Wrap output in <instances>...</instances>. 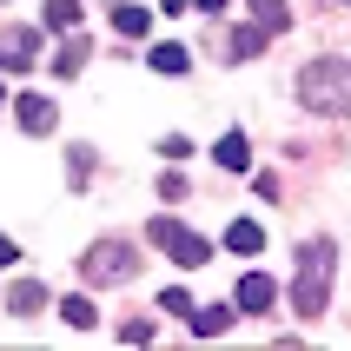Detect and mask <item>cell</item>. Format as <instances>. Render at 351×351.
I'll return each mask as SVG.
<instances>
[{
  "mask_svg": "<svg viewBox=\"0 0 351 351\" xmlns=\"http://www.w3.org/2000/svg\"><path fill=\"white\" fill-rule=\"evenodd\" d=\"M213 159L226 166V173H245V166H252V146H245V133H226V139L213 146Z\"/></svg>",
  "mask_w": 351,
  "mask_h": 351,
  "instance_id": "ba28073f",
  "label": "cell"
},
{
  "mask_svg": "<svg viewBox=\"0 0 351 351\" xmlns=\"http://www.w3.org/2000/svg\"><path fill=\"white\" fill-rule=\"evenodd\" d=\"M232 318H239V305H206V312H193V338H219Z\"/></svg>",
  "mask_w": 351,
  "mask_h": 351,
  "instance_id": "9c48e42d",
  "label": "cell"
},
{
  "mask_svg": "<svg viewBox=\"0 0 351 351\" xmlns=\"http://www.w3.org/2000/svg\"><path fill=\"white\" fill-rule=\"evenodd\" d=\"M86 53H93V40L73 27V34H66V47H60V60H53V73H80V66H86Z\"/></svg>",
  "mask_w": 351,
  "mask_h": 351,
  "instance_id": "30bf717a",
  "label": "cell"
},
{
  "mask_svg": "<svg viewBox=\"0 0 351 351\" xmlns=\"http://www.w3.org/2000/svg\"><path fill=\"white\" fill-rule=\"evenodd\" d=\"M332 239H305L298 245V292H292V305L305 318H318L325 312V298H332Z\"/></svg>",
  "mask_w": 351,
  "mask_h": 351,
  "instance_id": "7a4b0ae2",
  "label": "cell"
},
{
  "mask_svg": "<svg viewBox=\"0 0 351 351\" xmlns=\"http://www.w3.org/2000/svg\"><path fill=\"white\" fill-rule=\"evenodd\" d=\"M113 27H119L126 40H139L146 27H153V14H146V7H113Z\"/></svg>",
  "mask_w": 351,
  "mask_h": 351,
  "instance_id": "2e32d148",
  "label": "cell"
},
{
  "mask_svg": "<svg viewBox=\"0 0 351 351\" xmlns=\"http://www.w3.org/2000/svg\"><path fill=\"white\" fill-rule=\"evenodd\" d=\"M0 99H7V86H0Z\"/></svg>",
  "mask_w": 351,
  "mask_h": 351,
  "instance_id": "603a6c76",
  "label": "cell"
},
{
  "mask_svg": "<svg viewBox=\"0 0 351 351\" xmlns=\"http://www.w3.org/2000/svg\"><path fill=\"white\" fill-rule=\"evenodd\" d=\"M14 119H20L34 139H47V133L60 126V113H53V99H47V93H20V99H14Z\"/></svg>",
  "mask_w": 351,
  "mask_h": 351,
  "instance_id": "8992f818",
  "label": "cell"
},
{
  "mask_svg": "<svg viewBox=\"0 0 351 351\" xmlns=\"http://www.w3.org/2000/svg\"><path fill=\"white\" fill-rule=\"evenodd\" d=\"M119 345H153V325L133 318V325H119Z\"/></svg>",
  "mask_w": 351,
  "mask_h": 351,
  "instance_id": "ffe728a7",
  "label": "cell"
},
{
  "mask_svg": "<svg viewBox=\"0 0 351 351\" xmlns=\"http://www.w3.org/2000/svg\"><path fill=\"white\" fill-rule=\"evenodd\" d=\"M60 318H66V325H73V332H93V325H99V312H93V298H66V305H60Z\"/></svg>",
  "mask_w": 351,
  "mask_h": 351,
  "instance_id": "5bb4252c",
  "label": "cell"
},
{
  "mask_svg": "<svg viewBox=\"0 0 351 351\" xmlns=\"http://www.w3.org/2000/svg\"><path fill=\"white\" fill-rule=\"evenodd\" d=\"M153 245H166L173 265H206V258H213V239H199L193 226H179V219H153Z\"/></svg>",
  "mask_w": 351,
  "mask_h": 351,
  "instance_id": "3957f363",
  "label": "cell"
},
{
  "mask_svg": "<svg viewBox=\"0 0 351 351\" xmlns=\"http://www.w3.org/2000/svg\"><path fill=\"white\" fill-rule=\"evenodd\" d=\"M47 27H53V34H73L80 27V0H47Z\"/></svg>",
  "mask_w": 351,
  "mask_h": 351,
  "instance_id": "9a60e30c",
  "label": "cell"
},
{
  "mask_svg": "<svg viewBox=\"0 0 351 351\" xmlns=\"http://www.w3.org/2000/svg\"><path fill=\"white\" fill-rule=\"evenodd\" d=\"M272 298L278 292H272V278H265V272H245V278H239V312L258 318V312H272Z\"/></svg>",
  "mask_w": 351,
  "mask_h": 351,
  "instance_id": "52a82bcc",
  "label": "cell"
},
{
  "mask_svg": "<svg viewBox=\"0 0 351 351\" xmlns=\"http://www.w3.org/2000/svg\"><path fill=\"white\" fill-rule=\"evenodd\" d=\"M14 258H20V252H14V239H0V265H14Z\"/></svg>",
  "mask_w": 351,
  "mask_h": 351,
  "instance_id": "44dd1931",
  "label": "cell"
},
{
  "mask_svg": "<svg viewBox=\"0 0 351 351\" xmlns=\"http://www.w3.org/2000/svg\"><path fill=\"white\" fill-rule=\"evenodd\" d=\"M40 305H47V285H14V292H7V312L14 318H34Z\"/></svg>",
  "mask_w": 351,
  "mask_h": 351,
  "instance_id": "7c38bea8",
  "label": "cell"
},
{
  "mask_svg": "<svg viewBox=\"0 0 351 351\" xmlns=\"http://www.w3.org/2000/svg\"><path fill=\"white\" fill-rule=\"evenodd\" d=\"M298 99L332 119H351V60H312L298 80Z\"/></svg>",
  "mask_w": 351,
  "mask_h": 351,
  "instance_id": "6da1fadb",
  "label": "cell"
},
{
  "mask_svg": "<svg viewBox=\"0 0 351 351\" xmlns=\"http://www.w3.org/2000/svg\"><path fill=\"white\" fill-rule=\"evenodd\" d=\"M252 14H258V27H265V34H285V27H292L285 0H252Z\"/></svg>",
  "mask_w": 351,
  "mask_h": 351,
  "instance_id": "4fadbf2b",
  "label": "cell"
},
{
  "mask_svg": "<svg viewBox=\"0 0 351 351\" xmlns=\"http://www.w3.org/2000/svg\"><path fill=\"white\" fill-rule=\"evenodd\" d=\"M80 272L93 278V285H106V278H133V252H126L119 239H99V245H86Z\"/></svg>",
  "mask_w": 351,
  "mask_h": 351,
  "instance_id": "277c9868",
  "label": "cell"
},
{
  "mask_svg": "<svg viewBox=\"0 0 351 351\" xmlns=\"http://www.w3.org/2000/svg\"><path fill=\"white\" fill-rule=\"evenodd\" d=\"M258 47H265V27H258V20H252V27H239V34H232V60H252Z\"/></svg>",
  "mask_w": 351,
  "mask_h": 351,
  "instance_id": "e0dca14e",
  "label": "cell"
},
{
  "mask_svg": "<svg viewBox=\"0 0 351 351\" xmlns=\"http://www.w3.org/2000/svg\"><path fill=\"white\" fill-rule=\"evenodd\" d=\"M226 245H232V252H245V258H252L258 245H265V226H258V219H239L232 232H226Z\"/></svg>",
  "mask_w": 351,
  "mask_h": 351,
  "instance_id": "8fae6325",
  "label": "cell"
},
{
  "mask_svg": "<svg viewBox=\"0 0 351 351\" xmlns=\"http://www.w3.org/2000/svg\"><path fill=\"white\" fill-rule=\"evenodd\" d=\"M199 7H206V14H219V7H226V0H199Z\"/></svg>",
  "mask_w": 351,
  "mask_h": 351,
  "instance_id": "7402d4cb",
  "label": "cell"
},
{
  "mask_svg": "<svg viewBox=\"0 0 351 351\" xmlns=\"http://www.w3.org/2000/svg\"><path fill=\"white\" fill-rule=\"evenodd\" d=\"M34 53H40V34H34V27H7V34H0V73H27Z\"/></svg>",
  "mask_w": 351,
  "mask_h": 351,
  "instance_id": "5b68a950",
  "label": "cell"
},
{
  "mask_svg": "<svg viewBox=\"0 0 351 351\" xmlns=\"http://www.w3.org/2000/svg\"><path fill=\"white\" fill-rule=\"evenodd\" d=\"M153 73H186V47H153Z\"/></svg>",
  "mask_w": 351,
  "mask_h": 351,
  "instance_id": "ac0fdd59",
  "label": "cell"
},
{
  "mask_svg": "<svg viewBox=\"0 0 351 351\" xmlns=\"http://www.w3.org/2000/svg\"><path fill=\"white\" fill-rule=\"evenodd\" d=\"M159 305H166V312H173V318H193V298L179 292V285H166V292H159Z\"/></svg>",
  "mask_w": 351,
  "mask_h": 351,
  "instance_id": "d6986e66",
  "label": "cell"
}]
</instances>
